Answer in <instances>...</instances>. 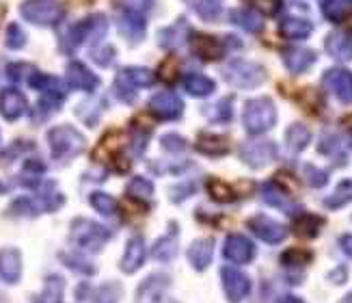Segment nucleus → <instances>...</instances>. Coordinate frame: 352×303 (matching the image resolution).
<instances>
[{"instance_id": "obj_39", "label": "nucleus", "mask_w": 352, "mask_h": 303, "mask_svg": "<svg viewBox=\"0 0 352 303\" xmlns=\"http://www.w3.org/2000/svg\"><path fill=\"white\" fill-rule=\"evenodd\" d=\"M206 191H208V195L212 197L214 202H221V204H229V202L236 200L234 189L229 185H225L223 180H217V178H210L206 182Z\"/></svg>"}, {"instance_id": "obj_49", "label": "nucleus", "mask_w": 352, "mask_h": 303, "mask_svg": "<svg viewBox=\"0 0 352 303\" xmlns=\"http://www.w3.org/2000/svg\"><path fill=\"white\" fill-rule=\"evenodd\" d=\"M160 143H162V147L166 149V152H173V154H179V152H184L186 149V139L184 136H179V134H175V132H169V134H164L162 139H160Z\"/></svg>"}, {"instance_id": "obj_11", "label": "nucleus", "mask_w": 352, "mask_h": 303, "mask_svg": "<svg viewBox=\"0 0 352 303\" xmlns=\"http://www.w3.org/2000/svg\"><path fill=\"white\" fill-rule=\"evenodd\" d=\"M149 113L154 115L156 119H162V121H173V119H179L182 113H184V104L179 100L177 94L173 91H160L154 98L149 100L147 104Z\"/></svg>"}, {"instance_id": "obj_44", "label": "nucleus", "mask_w": 352, "mask_h": 303, "mask_svg": "<svg viewBox=\"0 0 352 303\" xmlns=\"http://www.w3.org/2000/svg\"><path fill=\"white\" fill-rule=\"evenodd\" d=\"M302 174H305V180H307V185L314 187V189H322L329 182V174L324 169H320V167H316V165H305Z\"/></svg>"}, {"instance_id": "obj_53", "label": "nucleus", "mask_w": 352, "mask_h": 303, "mask_svg": "<svg viewBox=\"0 0 352 303\" xmlns=\"http://www.w3.org/2000/svg\"><path fill=\"white\" fill-rule=\"evenodd\" d=\"M24 171L26 174H33V176H41L45 171V165L41 160H37V158H30V160L24 163Z\"/></svg>"}, {"instance_id": "obj_46", "label": "nucleus", "mask_w": 352, "mask_h": 303, "mask_svg": "<svg viewBox=\"0 0 352 303\" xmlns=\"http://www.w3.org/2000/svg\"><path fill=\"white\" fill-rule=\"evenodd\" d=\"M33 72H35V67L28 65V63H9L7 65V79L11 83H24V81L28 83Z\"/></svg>"}, {"instance_id": "obj_28", "label": "nucleus", "mask_w": 352, "mask_h": 303, "mask_svg": "<svg viewBox=\"0 0 352 303\" xmlns=\"http://www.w3.org/2000/svg\"><path fill=\"white\" fill-rule=\"evenodd\" d=\"M197 149L206 156H225L229 152V139L219 134H199Z\"/></svg>"}, {"instance_id": "obj_14", "label": "nucleus", "mask_w": 352, "mask_h": 303, "mask_svg": "<svg viewBox=\"0 0 352 303\" xmlns=\"http://www.w3.org/2000/svg\"><path fill=\"white\" fill-rule=\"evenodd\" d=\"M322 85L344 104H352V72L344 67L327 70L322 76Z\"/></svg>"}, {"instance_id": "obj_8", "label": "nucleus", "mask_w": 352, "mask_h": 303, "mask_svg": "<svg viewBox=\"0 0 352 303\" xmlns=\"http://www.w3.org/2000/svg\"><path fill=\"white\" fill-rule=\"evenodd\" d=\"M238 154H240V160L244 165L253 167V169H262V167L270 165L274 158H277V145H274L272 141H264V139L247 141V143L240 145Z\"/></svg>"}, {"instance_id": "obj_42", "label": "nucleus", "mask_w": 352, "mask_h": 303, "mask_svg": "<svg viewBox=\"0 0 352 303\" xmlns=\"http://www.w3.org/2000/svg\"><path fill=\"white\" fill-rule=\"evenodd\" d=\"M128 195L132 200H149L151 195H154V185H151V180L143 178V176H134L130 182H128Z\"/></svg>"}, {"instance_id": "obj_18", "label": "nucleus", "mask_w": 352, "mask_h": 303, "mask_svg": "<svg viewBox=\"0 0 352 303\" xmlns=\"http://www.w3.org/2000/svg\"><path fill=\"white\" fill-rule=\"evenodd\" d=\"M147 258V247H145V240L141 236H132L128 242H126V251H124V258H121V271L128 273V275H132V273H136Z\"/></svg>"}, {"instance_id": "obj_33", "label": "nucleus", "mask_w": 352, "mask_h": 303, "mask_svg": "<svg viewBox=\"0 0 352 303\" xmlns=\"http://www.w3.org/2000/svg\"><path fill=\"white\" fill-rule=\"evenodd\" d=\"M65 293V280L58 275H50L43 284V291L37 299V303H60Z\"/></svg>"}, {"instance_id": "obj_37", "label": "nucleus", "mask_w": 352, "mask_h": 303, "mask_svg": "<svg viewBox=\"0 0 352 303\" xmlns=\"http://www.w3.org/2000/svg\"><path fill=\"white\" fill-rule=\"evenodd\" d=\"M197 15L206 22H214L221 18V0H184Z\"/></svg>"}, {"instance_id": "obj_52", "label": "nucleus", "mask_w": 352, "mask_h": 303, "mask_svg": "<svg viewBox=\"0 0 352 303\" xmlns=\"http://www.w3.org/2000/svg\"><path fill=\"white\" fill-rule=\"evenodd\" d=\"M124 5L128 9L139 11V13H147L154 9V0H124Z\"/></svg>"}, {"instance_id": "obj_30", "label": "nucleus", "mask_w": 352, "mask_h": 303, "mask_svg": "<svg viewBox=\"0 0 352 303\" xmlns=\"http://www.w3.org/2000/svg\"><path fill=\"white\" fill-rule=\"evenodd\" d=\"M324 48L333 59H338V61H350L352 59V39L344 33H331L324 39Z\"/></svg>"}, {"instance_id": "obj_4", "label": "nucleus", "mask_w": 352, "mask_h": 303, "mask_svg": "<svg viewBox=\"0 0 352 303\" xmlns=\"http://www.w3.org/2000/svg\"><path fill=\"white\" fill-rule=\"evenodd\" d=\"M244 128L251 134H264L277 124V109L270 98H255L244 104L242 111Z\"/></svg>"}, {"instance_id": "obj_58", "label": "nucleus", "mask_w": 352, "mask_h": 303, "mask_svg": "<svg viewBox=\"0 0 352 303\" xmlns=\"http://www.w3.org/2000/svg\"><path fill=\"white\" fill-rule=\"evenodd\" d=\"M344 124H346V126H352V115H350V117H346V119H344Z\"/></svg>"}, {"instance_id": "obj_20", "label": "nucleus", "mask_w": 352, "mask_h": 303, "mask_svg": "<svg viewBox=\"0 0 352 303\" xmlns=\"http://www.w3.org/2000/svg\"><path fill=\"white\" fill-rule=\"evenodd\" d=\"M190 48L197 56H201L206 61H217V59H223L225 54V48H223V41H219L217 37L212 35H192L190 37Z\"/></svg>"}, {"instance_id": "obj_23", "label": "nucleus", "mask_w": 352, "mask_h": 303, "mask_svg": "<svg viewBox=\"0 0 352 303\" xmlns=\"http://www.w3.org/2000/svg\"><path fill=\"white\" fill-rule=\"evenodd\" d=\"M188 30H190V26H188L186 20H177L173 26L160 30L158 41H160L162 48H166V50H177L179 45L186 41V37H188L186 33H188Z\"/></svg>"}, {"instance_id": "obj_9", "label": "nucleus", "mask_w": 352, "mask_h": 303, "mask_svg": "<svg viewBox=\"0 0 352 303\" xmlns=\"http://www.w3.org/2000/svg\"><path fill=\"white\" fill-rule=\"evenodd\" d=\"M169 275L164 273H154L141 282L139 291H136V303H173L166 299V291H169Z\"/></svg>"}, {"instance_id": "obj_55", "label": "nucleus", "mask_w": 352, "mask_h": 303, "mask_svg": "<svg viewBox=\"0 0 352 303\" xmlns=\"http://www.w3.org/2000/svg\"><path fill=\"white\" fill-rule=\"evenodd\" d=\"M340 247H342V251H344L346 255L352 258V234H344V236L340 238Z\"/></svg>"}, {"instance_id": "obj_60", "label": "nucleus", "mask_w": 352, "mask_h": 303, "mask_svg": "<svg viewBox=\"0 0 352 303\" xmlns=\"http://www.w3.org/2000/svg\"><path fill=\"white\" fill-rule=\"evenodd\" d=\"M348 28H352V18L348 20Z\"/></svg>"}, {"instance_id": "obj_13", "label": "nucleus", "mask_w": 352, "mask_h": 303, "mask_svg": "<svg viewBox=\"0 0 352 303\" xmlns=\"http://www.w3.org/2000/svg\"><path fill=\"white\" fill-rule=\"evenodd\" d=\"M249 230L259 238L268 242V245H277V242H281L285 236H287V227L279 221H274L266 215H255L247 221Z\"/></svg>"}, {"instance_id": "obj_5", "label": "nucleus", "mask_w": 352, "mask_h": 303, "mask_svg": "<svg viewBox=\"0 0 352 303\" xmlns=\"http://www.w3.org/2000/svg\"><path fill=\"white\" fill-rule=\"evenodd\" d=\"M223 76H225V81L232 87L255 89V87H259L266 81L268 74H266V70L262 65L253 63V61L234 59V61H229V63L223 67Z\"/></svg>"}, {"instance_id": "obj_16", "label": "nucleus", "mask_w": 352, "mask_h": 303, "mask_svg": "<svg viewBox=\"0 0 352 303\" xmlns=\"http://www.w3.org/2000/svg\"><path fill=\"white\" fill-rule=\"evenodd\" d=\"M223 253L227 260H232L236 264H249L255 258V245L242 234H229L225 240Z\"/></svg>"}, {"instance_id": "obj_35", "label": "nucleus", "mask_w": 352, "mask_h": 303, "mask_svg": "<svg viewBox=\"0 0 352 303\" xmlns=\"http://www.w3.org/2000/svg\"><path fill=\"white\" fill-rule=\"evenodd\" d=\"M121 295H124V288L119 282H106L96 291H91V303H119Z\"/></svg>"}, {"instance_id": "obj_25", "label": "nucleus", "mask_w": 352, "mask_h": 303, "mask_svg": "<svg viewBox=\"0 0 352 303\" xmlns=\"http://www.w3.org/2000/svg\"><path fill=\"white\" fill-rule=\"evenodd\" d=\"M45 212L41 197H18L7 210L9 217H37Z\"/></svg>"}, {"instance_id": "obj_54", "label": "nucleus", "mask_w": 352, "mask_h": 303, "mask_svg": "<svg viewBox=\"0 0 352 303\" xmlns=\"http://www.w3.org/2000/svg\"><path fill=\"white\" fill-rule=\"evenodd\" d=\"M113 163H115V169H117L119 174H126V171L130 169V160H128L124 154H115V156H113Z\"/></svg>"}, {"instance_id": "obj_45", "label": "nucleus", "mask_w": 352, "mask_h": 303, "mask_svg": "<svg viewBox=\"0 0 352 303\" xmlns=\"http://www.w3.org/2000/svg\"><path fill=\"white\" fill-rule=\"evenodd\" d=\"M320 9H322L324 18L331 22L344 20V3L342 0H320Z\"/></svg>"}, {"instance_id": "obj_41", "label": "nucleus", "mask_w": 352, "mask_h": 303, "mask_svg": "<svg viewBox=\"0 0 352 303\" xmlns=\"http://www.w3.org/2000/svg\"><path fill=\"white\" fill-rule=\"evenodd\" d=\"M58 258L67 269H72L76 273H82V275H96V273H98L96 264H91L89 260H85V258L78 255V253H58Z\"/></svg>"}, {"instance_id": "obj_31", "label": "nucleus", "mask_w": 352, "mask_h": 303, "mask_svg": "<svg viewBox=\"0 0 352 303\" xmlns=\"http://www.w3.org/2000/svg\"><path fill=\"white\" fill-rule=\"evenodd\" d=\"M229 20L236 26L249 30V33H259L264 28V20L259 18V13L255 9H234L229 11Z\"/></svg>"}, {"instance_id": "obj_24", "label": "nucleus", "mask_w": 352, "mask_h": 303, "mask_svg": "<svg viewBox=\"0 0 352 303\" xmlns=\"http://www.w3.org/2000/svg\"><path fill=\"white\" fill-rule=\"evenodd\" d=\"M324 225V219L318 217V215H311V212H302L298 215L292 223V232L300 238H316L318 232L322 230Z\"/></svg>"}, {"instance_id": "obj_21", "label": "nucleus", "mask_w": 352, "mask_h": 303, "mask_svg": "<svg viewBox=\"0 0 352 303\" xmlns=\"http://www.w3.org/2000/svg\"><path fill=\"white\" fill-rule=\"evenodd\" d=\"M188 262L195 271H206L214 258V240L212 238H199L188 247Z\"/></svg>"}, {"instance_id": "obj_15", "label": "nucleus", "mask_w": 352, "mask_h": 303, "mask_svg": "<svg viewBox=\"0 0 352 303\" xmlns=\"http://www.w3.org/2000/svg\"><path fill=\"white\" fill-rule=\"evenodd\" d=\"M65 81L72 89L85 91V94H94V91L100 87V79L85 63H80V61H72L67 65Z\"/></svg>"}, {"instance_id": "obj_1", "label": "nucleus", "mask_w": 352, "mask_h": 303, "mask_svg": "<svg viewBox=\"0 0 352 303\" xmlns=\"http://www.w3.org/2000/svg\"><path fill=\"white\" fill-rule=\"evenodd\" d=\"M106 30H109V20H106V15H102V13L89 15V18L72 24L65 30V33L60 35V39H58L60 52H63V54H74L85 41L98 43V41L104 39Z\"/></svg>"}, {"instance_id": "obj_47", "label": "nucleus", "mask_w": 352, "mask_h": 303, "mask_svg": "<svg viewBox=\"0 0 352 303\" xmlns=\"http://www.w3.org/2000/svg\"><path fill=\"white\" fill-rule=\"evenodd\" d=\"M115 54H117V50L113 48V45H94V48H91V59H94L96 63L102 67L111 65L115 61Z\"/></svg>"}, {"instance_id": "obj_27", "label": "nucleus", "mask_w": 352, "mask_h": 303, "mask_svg": "<svg viewBox=\"0 0 352 303\" xmlns=\"http://www.w3.org/2000/svg\"><path fill=\"white\" fill-rule=\"evenodd\" d=\"M177 232H175V225H173V232L171 234H166L162 238H158L154 242V247H151V258L158 262H171L173 258L177 255Z\"/></svg>"}, {"instance_id": "obj_43", "label": "nucleus", "mask_w": 352, "mask_h": 303, "mask_svg": "<svg viewBox=\"0 0 352 303\" xmlns=\"http://www.w3.org/2000/svg\"><path fill=\"white\" fill-rule=\"evenodd\" d=\"M311 260H314V253L307 251V249H298V247L287 249L281 255V264H285V267H305V264H309Z\"/></svg>"}, {"instance_id": "obj_38", "label": "nucleus", "mask_w": 352, "mask_h": 303, "mask_svg": "<svg viewBox=\"0 0 352 303\" xmlns=\"http://www.w3.org/2000/svg\"><path fill=\"white\" fill-rule=\"evenodd\" d=\"M350 202H352V180H342L338 185V189H335L324 200V206L331 210H338Z\"/></svg>"}, {"instance_id": "obj_12", "label": "nucleus", "mask_w": 352, "mask_h": 303, "mask_svg": "<svg viewBox=\"0 0 352 303\" xmlns=\"http://www.w3.org/2000/svg\"><path fill=\"white\" fill-rule=\"evenodd\" d=\"M117 28L119 33L124 35L130 43H139L143 41L145 37V28H147V22H145V13H139L134 9H119L117 11Z\"/></svg>"}, {"instance_id": "obj_32", "label": "nucleus", "mask_w": 352, "mask_h": 303, "mask_svg": "<svg viewBox=\"0 0 352 303\" xmlns=\"http://www.w3.org/2000/svg\"><path fill=\"white\" fill-rule=\"evenodd\" d=\"M311 141V130L305 124H292L285 130V145L292 154H298Z\"/></svg>"}, {"instance_id": "obj_34", "label": "nucleus", "mask_w": 352, "mask_h": 303, "mask_svg": "<svg viewBox=\"0 0 352 303\" xmlns=\"http://www.w3.org/2000/svg\"><path fill=\"white\" fill-rule=\"evenodd\" d=\"M262 197L264 202L274 206V208H281V210H292V204H289V197L285 195L283 189H279L277 182H266L262 185Z\"/></svg>"}, {"instance_id": "obj_6", "label": "nucleus", "mask_w": 352, "mask_h": 303, "mask_svg": "<svg viewBox=\"0 0 352 303\" xmlns=\"http://www.w3.org/2000/svg\"><path fill=\"white\" fill-rule=\"evenodd\" d=\"M154 85V74L145 67H124L119 70L117 76H115V96L126 102V104H132L136 100V91L143 89V87H149Z\"/></svg>"}, {"instance_id": "obj_19", "label": "nucleus", "mask_w": 352, "mask_h": 303, "mask_svg": "<svg viewBox=\"0 0 352 303\" xmlns=\"http://www.w3.org/2000/svg\"><path fill=\"white\" fill-rule=\"evenodd\" d=\"M0 278L7 284H18L22 278V253L15 247L0 249Z\"/></svg>"}, {"instance_id": "obj_2", "label": "nucleus", "mask_w": 352, "mask_h": 303, "mask_svg": "<svg viewBox=\"0 0 352 303\" xmlns=\"http://www.w3.org/2000/svg\"><path fill=\"white\" fill-rule=\"evenodd\" d=\"M111 236L113 232L109 227L85 217L74 219L69 227V240L82 251H102V247L111 240Z\"/></svg>"}, {"instance_id": "obj_26", "label": "nucleus", "mask_w": 352, "mask_h": 303, "mask_svg": "<svg viewBox=\"0 0 352 303\" xmlns=\"http://www.w3.org/2000/svg\"><path fill=\"white\" fill-rule=\"evenodd\" d=\"M182 85L186 89V94H190L195 98H208L210 94H214V89H217L214 81L204 74H186L182 79Z\"/></svg>"}, {"instance_id": "obj_59", "label": "nucleus", "mask_w": 352, "mask_h": 303, "mask_svg": "<svg viewBox=\"0 0 352 303\" xmlns=\"http://www.w3.org/2000/svg\"><path fill=\"white\" fill-rule=\"evenodd\" d=\"M7 189H9V187H7V185H3V182H0V193H7Z\"/></svg>"}, {"instance_id": "obj_10", "label": "nucleus", "mask_w": 352, "mask_h": 303, "mask_svg": "<svg viewBox=\"0 0 352 303\" xmlns=\"http://www.w3.org/2000/svg\"><path fill=\"white\" fill-rule=\"evenodd\" d=\"M221 282H223V291H225L229 303H240L244 297H249V293H251L249 275H244L242 271H238L234 267H223L221 269Z\"/></svg>"}, {"instance_id": "obj_22", "label": "nucleus", "mask_w": 352, "mask_h": 303, "mask_svg": "<svg viewBox=\"0 0 352 303\" xmlns=\"http://www.w3.org/2000/svg\"><path fill=\"white\" fill-rule=\"evenodd\" d=\"M318 54L307 48H287L283 52V63L292 74H302L307 72L316 63Z\"/></svg>"}, {"instance_id": "obj_29", "label": "nucleus", "mask_w": 352, "mask_h": 303, "mask_svg": "<svg viewBox=\"0 0 352 303\" xmlns=\"http://www.w3.org/2000/svg\"><path fill=\"white\" fill-rule=\"evenodd\" d=\"M279 33L285 39H307L314 33V24L302 18H285L279 24Z\"/></svg>"}, {"instance_id": "obj_48", "label": "nucleus", "mask_w": 352, "mask_h": 303, "mask_svg": "<svg viewBox=\"0 0 352 303\" xmlns=\"http://www.w3.org/2000/svg\"><path fill=\"white\" fill-rule=\"evenodd\" d=\"M5 43H7V48L18 50V48H22V45L26 43V33L18 24H9L7 26V35H5Z\"/></svg>"}, {"instance_id": "obj_57", "label": "nucleus", "mask_w": 352, "mask_h": 303, "mask_svg": "<svg viewBox=\"0 0 352 303\" xmlns=\"http://www.w3.org/2000/svg\"><path fill=\"white\" fill-rule=\"evenodd\" d=\"M279 303H305L302 299H298V297H294V295H287V297H283Z\"/></svg>"}, {"instance_id": "obj_56", "label": "nucleus", "mask_w": 352, "mask_h": 303, "mask_svg": "<svg viewBox=\"0 0 352 303\" xmlns=\"http://www.w3.org/2000/svg\"><path fill=\"white\" fill-rule=\"evenodd\" d=\"M346 278H348V271H346V269H338V271H333L331 275H329V280L335 282V284H342Z\"/></svg>"}, {"instance_id": "obj_51", "label": "nucleus", "mask_w": 352, "mask_h": 303, "mask_svg": "<svg viewBox=\"0 0 352 303\" xmlns=\"http://www.w3.org/2000/svg\"><path fill=\"white\" fill-rule=\"evenodd\" d=\"M195 189H197V185H192V182H186V185H177V187H173L171 189V200L177 204V202H182V200H186V197H190L192 193H195Z\"/></svg>"}, {"instance_id": "obj_36", "label": "nucleus", "mask_w": 352, "mask_h": 303, "mask_svg": "<svg viewBox=\"0 0 352 303\" xmlns=\"http://www.w3.org/2000/svg\"><path fill=\"white\" fill-rule=\"evenodd\" d=\"M204 115L214 121V124H227L234 117V106H232V98H223L219 102H214L212 106L204 111Z\"/></svg>"}, {"instance_id": "obj_3", "label": "nucleus", "mask_w": 352, "mask_h": 303, "mask_svg": "<svg viewBox=\"0 0 352 303\" xmlns=\"http://www.w3.org/2000/svg\"><path fill=\"white\" fill-rule=\"evenodd\" d=\"M48 145H50L54 160L65 163V160H72L74 156H78L85 149L87 141L74 126L63 124V126H54L48 130Z\"/></svg>"}, {"instance_id": "obj_7", "label": "nucleus", "mask_w": 352, "mask_h": 303, "mask_svg": "<svg viewBox=\"0 0 352 303\" xmlns=\"http://www.w3.org/2000/svg\"><path fill=\"white\" fill-rule=\"evenodd\" d=\"M20 13L26 22L35 26H54L65 18V9L58 0H24Z\"/></svg>"}, {"instance_id": "obj_17", "label": "nucleus", "mask_w": 352, "mask_h": 303, "mask_svg": "<svg viewBox=\"0 0 352 303\" xmlns=\"http://www.w3.org/2000/svg\"><path fill=\"white\" fill-rule=\"evenodd\" d=\"M26 111H28V102L22 91H18L15 87H5L0 91V115L7 121L20 119Z\"/></svg>"}, {"instance_id": "obj_50", "label": "nucleus", "mask_w": 352, "mask_h": 303, "mask_svg": "<svg viewBox=\"0 0 352 303\" xmlns=\"http://www.w3.org/2000/svg\"><path fill=\"white\" fill-rule=\"evenodd\" d=\"M259 15H274L281 9V0H249Z\"/></svg>"}, {"instance_id": "obj_40", "label": "nucleus", "mask_w": 352, "mask_h": 303, "mask_svg": "<svg viewBox=\"0 0 352 303\" xmlns=\"http://www.w3.org/2000/svg\"><path fill=\"white\" fill-rule=\"evenodd\" d=\"M89 204L94 206L100 215H104V217H113L115 212H117V200L113 195H109V193H102V191H96V193H91V197H89Z\"/></svg>"}]
</instances>
